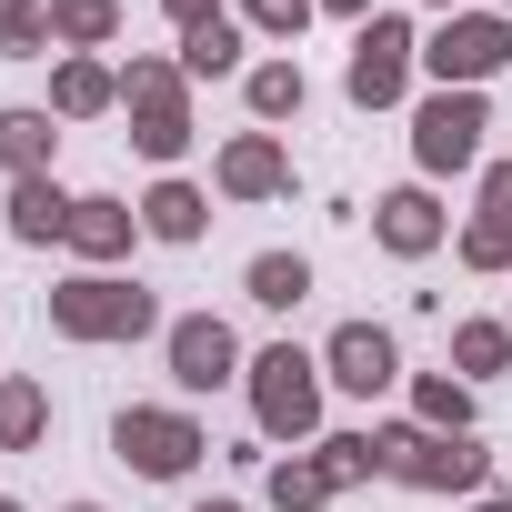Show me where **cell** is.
Instances as JSON below:
<instances>
[{
    "label": "cell",
    "instance_id": "6",
    "mask_svg": "<svg viewBox=\"0 0 512 512\" xmlns=\"http://www.w3.org/2000/svg\"><path fill=\"white\" fill-rule=\"evenodd\" d=\"M502 61H512V31H502V21H452V31L432 41V71H442V81H492Z\"/></svg>",
    "mask_w": 512,
    "mask_h": 512
},
{
    "label": "cell",
    "instance_id": "20",
    "mask_svg": "<svg viewBox=\"0 0 512 512\" xmlns=\"http://www.w3.org/2000/svg\"><path fill=\"white\" fill-rule=\"evenodd\" d=\"M251 111H302V71H292V61L251 71Z\"/></svg>",
    "mask_w": 512,
    "mask_h": 512
},
{
    "label": "cell",
    "instance_id": "5",
    "mask_svg": "<svg viewBox=\"0 0 512 512\" xmlns=\"http://www.w3.org/2000/svg\"><path fill=\"white\" fill-rule=\"evenodd\" d=\"M412 141H422V161H432V171H462V161L482 151V101H472V91H442V101H422Z\"/></svg>",
    "mask_w": 512,
    "mask_h": 512
},
{
    "label": "cell",
    "instance_id": "18",
    "mask_svg": "<svg viewBox=\"0 0 512 512\" xmlns=\"http://www.w3.org/2000/svg\"><path fill=\"white\" fill-rule=\"evenodd\" d=\"M221 181H231V191H282V151H272V141H241V151L221 161Z\"/></svg>",
    "mask_w": 512,
    "mask_h": 512
},
{
    "label": "cell",
    "instance_id": "33",
    "mask_svg": "<svg viewBox=\"0 0 512 512\" xmlns=\"http://www.w3.org/2000/svg\"><path fill=\"white\" fill-rule=\"evenodd\" d=\"M211 512H231V502H211Z\"/></svg>",
    "mask_w": 512,
    "mask_h": 512
},
{
    "label": "cell",
    "instance_id": "28",
    "mask_svg": "<svg viewBox=\"0 0 512 512\" xmlns=\"http://www.w3.org/2000/svg\"><path fill=\"white\" fill-rule=\"evenodd\" d=\"M251 11H262L272 31H302V21H312V0H251Z\"/></svg>",
    "mask_w": 512,
    "mask_h": 512
},
{
    "label": "cell",
    "instance_id": "14",
    "mask_svg": "<svg viewBox=\"0 0 512 512\" xmlns=\"http://www.w3.org/2000/svg\"><path fill=\"white\" fill-rule=\"evenodd\" d=\"M312 292V272L292 262V251H262V262H251V302H272V312H292Z\"/></svg>",
    "mask_w": 512,
    "mask_h": 512
},
{
    "label": "cell",
    "instance_id": "23",
    "mask_svg": "<svg viewBox=\"0 0 512 512\" xmlns=\"http://www.w3.org/2000/svg\"><path fill=\"white\" fill-rule=\"evenodd\" d=\"M31 432H41V392L11 382V392H0V442H31Z\"/></svg>",
    "mask_w": 512,
    "mask_h": 512
},
{
    "label": "cell",
    "instance_id": "31",
    "mask_svg": "<svg viewBox=\"0 0 512 512\" xmlns=\"http://www.w3.org/2000/svg\"><path fill=\"white\" fill-rule=\"evenodd\" d=\"M332 11H362V0H332Z\"/></svg>",
    "mask_w": 512,
    "mask_h": 512
},
{
    "label": "cell",
    "instance_id": "22",
    "mask_svg": "<svg viewBox=\"0 0 512 512\" xmlns=\"http://www.w3.org/2000/svg\"><path fill=\"white\" fill-rule=\"evenodd\" d=\"M51 31H71V41H101V31H111V0H51Z\"/></svg>",
    "mask_w": 512,
    "mask_h": 512
},
{
    "label": "cell",
    "instance_id": "25",
    "mask_svg": "<svg viewBox=\"0 0 512 512\" xmlns=\"http://www.w3.org/2000/svg\"><path fill=\"white\" fill-rule=\"evenodd\" d=\"M101 101H111V71L71 61V71H61V111H101Z\"/></svg>",
    "mask_w": 512,
    "mask_h": 512
},
{
    "label": "cell",
    "instance_id": "12",
    "mask_svg": "<svg viewBox=\"0 0 512 512\" xmlns=\"http://www.w3.org/2000/svg\"><path fill=\"white\" fill-rule=\"evenodd\" d=\"M11 221H21V241H51V231H71V201L31 171V181H21V201H11Z\"/></svg>",
    "mask_w": 512,
    "mask_h": 512
},
{
    "label": "cell",
    "instance_id": "2",
    "mask_svg": "<svg viewBox=\"0 0 512 512\" xmlns=\"http://www.w3.org/2000/svg\"><path fill=\"white\" fill-rule=\"evenodd\" d=\"M51 322H61V332H81V342H121V332H151V292L71 282V292H51Z\"/></svg>",
    "mask_w": 512,
    "mask_h": 512
},
{
    "label": "cell",
    "instance_id": "16",
    "mask_svg": "<svg viewBox=\"0 0 512 512\" xmlns=\"http://www.w3.org/2000/svg\"><path fill=\"white\" fill-rule=\"evenodd\" d=\"M41 151H51V121H41V111H0V161H11L21 181H31Z\"/></svg>",
    "mask_w": 512,
    "mask_h": 512
},
{
    "label": "cell",
    "instance_id": "3",
    "mask_svg": "<svg viewBox=\"0 0 512 512\" xmlns=\"http://www.w3.org/2000/svg\"><path fill=\"white\" fill-rule=\"evenodd\" d=\"M251 402H262V422L272 432H312V412H322V392H312V362L282 342V352H262L251 362Z\"/></svg>",
    "mask_w": 512,
    "mask_h": 512
},
{
    "label": "cell",
    "instance_id": "11",
    "mask_svg": "<svg viewBox=\"0 0 512 512\" xmlns=\"http://www.w3.org/2000/svg\"><path fill=\"white\" fill-rule=\"evenodd\" d=\"M171 372H181L191 392L231 382V332H221V322H181V332H171Z\"/></svg>",
    "mask_w": 512,
    "mask_h": 512
},
{
    "label": "cell",
    "instance_id": "27",
    "mask_svg": "<svg viewBox=\"0 0 512 512\" xmlns=\"http://www.w3.org/2000/svg\"><path fill=\"white\" fill-rule=\"evenodd\" d=\"M422 422H452V432H462V392H452V382H422Z\"/></svg>",
    "mask_w": 512,
    "mask_h": 512
},
{
    "label": "cell",
    "instance_id": "10",
    "mask_svg": "<svg viewBox=\"0 0 512 512\" xmlns=\"http://www.w3.org/2000/svg\"><path fill=\"white\" fill-rule=\"evenodd\" d=\"M131 101H141V151H151V161H171V151L191 141V121H181L171 81H161V71H131Z\"/></svg>",
    "mask_w": 512,
    "mask_h": 512
},
{
    "label": "cell",
    "instance_id": "35",
    "mask_svg": "<svg viewBox=\"0 0 512 512\" xmlns=\"http://www.w3.org/2000/svg\"><path fill=\"white\" fill-rule=\"evenodd\" d=\"M442 11H452V0H442Z\"/></svg>",
    "mask_w": 512,
    "mask_h": 512
},
{
    "label": "cell",
    "instance_id": "24",
    "mask_svg": "<svg viewBox=\"0 0 512 512\" xmlns=\"http://www.w3.org/2000/svg\"><path fill=\"white\" fill-rule=\"evenodd\" d=\"M462 251H472V262H482V272H502V262H512V221H502V211H482Z\"/></svg>",
    "mask_w": 512,
    "mask_h": 512
},
{
    "label": "cell",
    "instance_id": "15",
    "mask_svg": "<svg viewBox=\"0 0 512 512\" xmlns=\"http://www.w3.org/2000/svg\"><path fill=\"white\" fill-rule=\"evenodd\" d=\"M71 241H81V251H121V241H131V211H121V201H71Z\"/></svg>",
    "mask_w": 512,
    "mask_h": 512
},
{
    "label": "cell",
    "instance_id": "21",
    "mask_svg": "<svg viewBox=\"0 0 512 512\" xmlns=\"http://www.w3.org/2000/svg\"><path fill=\"white\" fill-rule=\"evenodd\" d=\"M41 41H51V11L11 0V11H0V51H41Z\"/></svg>",
    "mask_w": 512,
    "mask_h": 512
},
{
    "label": "cell",
    "instance_id": "19",
    "mask_svg": "<svg viewBox=\"0 0 512 512\" xmlns=\"http://www.w3.org/2000/svg\"><path fill=\"white\" fill-rule=\"evenodd\" d=\"M191 71H231L241 61V41H231V21H191V51H181Z\"/></svg>",
    "mask_w": 512,
    "mask_h": 512
},
{
    "label": "cell",
    "instance_id": "32",
    "mask_svg": "<svg viewBox=\"0 0 512 512\" xmlns=\"http://www.w3.org/2000/svg\"><path fill=\"white\" fill-rule=\"evenodd\" d=\"M482 512H512V502H482Z\"/></svg>",
    "mask_w": 512,
    "mask_h": 512
},
{
    "label": "cell",
    "instance_id": "17",
    "mask_svg": "<svg viewBox=\"0 0 512 512\" xmlns=\"http://www.w3.org/2000/svg\"><path fill=\"white\" fill-rule=\"evenodd\" d=\"M141 211H151V231H161V241H191V231H201V191H181V181H161Z\"/></svg>",
    "mask_w": 512,
    "mask_h": 512
},
{
    "label": "cell",
    "instance_id": "34",
    "mask_svg": "<svg viewBox=\"0 0 512 512\" xmlns=\"http://www.w3.org/2000/svg\"><path fill=\"white\" fill-rule=\"evenodd\" d=\"M0 512H11V502H0Z\"/></svg>",
    "mask_w": 512,
    "mask_h": 512
},
{
    "label": "cell",
    "instance_id": "4",
    "mask_svg": "<svg viewBox=\"0 0 512 512\" xmlns=\"http://www.w3.org/2000/svg\"><path fill=\"white\" fill-rule=\"evenodd\" d=\"M121 462H141L151 482H171V472L201 462V432L181 412H121Z\"/></svg>",
    "mask_w": 512,
    "mask_h": 512
},
{
    "label": "cell",
    "instance_id": "13",
    "mask_svg": "<svg viewBox=\"0 0 512 512\" xmlns=\"http://www.w3.org/2000/svg\"><path fill=\"white\" fill-rule=\"evenodd\" d=\"M432 231H442V221H432L422 191H392V201H382V241H392V251H432Z\"/></svg>",
    "mask_w": 512,
    "mask_h": 512
},
{
    "label": "cell",
    "instance_id": "26",
    "mask_svg": "<svg viewBox=\"0 0 512 512\" xmlns=\"http://www.w3.org/2000/svg\"><path fill=\"white\" fill-rule=\"evenodd\" d=\"M502 352H512L502 322H472V332H462V372H502Z\"/></svg>",
    "mask_w": 512,
    "mask_h": 512
},
{
    "label": "cell",
    "instance_id": "29",
    "mask_svg": "<svg viewBox=\"0 0 512 512\" xmlns=\"http://www.w3.org/2000/svg\"><path fill=\"white\" fill-rule=\"evenodd\" d=\"M492 211H502V221H512V161H502V171H492Z\"/></svg>",
    "mask_w": 512,
    "mask_h": 512
},
{
    "label": "cell",
    "instance_id": "7",
    "mask_svg": "<svg viewBox=\"0 0 512 512\" xmlns=\"http://www.w3.org/2000/svg\"><path fill=\"white\" fill-rule=\"evenodd\" d=\"M412 71V31L402 21H362V51H352V101H392Z\"/></svg>",
    "mask_w": 512,
    "mask_h": 512
},
{
    "label": "cell",
    "instance_id": "1",
    "mask_svg": "<svg viewBox=\"0 0 512 512\" xmlns=\"http://www.w3.org/2000/svg\"><path fill=\"white\" fill-rule=\"evenodd\" d=\"M372 462L402 472V482H422V492H472V482H482V452H472L462 432H452V442H432V432H382Z\"/></svg>",
    "mask_w": 512,
    "mask_h": 512
},
{
    "label": "cell",
    "instance_id": "9",
    "mask_svg": "<svg viewBox=\"0 0 512 512\" xmlns=\"http://www.w3.org/2000/svg\"><path fill=\"white\" fill-rule=\"evenodd\" d=\"M332 382H342V392H382V382H392V342H382L372 322H342V332H332Z\"/></svg>",
    "mask_w": 512,
    "mask_h": 512
},
{
    "label": "cell",
    "instance_id": "8",
    "mask_svg": "<svg viewBox=\"0 0 512 512\" xmlns=\"http://www.w3.org/2000/svg\"><path fill=\"white\" fill-rule=\"evenodd\" d=\"M352 472H372V442H322V462H282V472H272V492H282V512H302V502L342 492Z\"/></svg>",
    "mask_w": 512,
    "mask_h": 512
},
{
    "label": "cell",
    "instance_id": "30",
    "mask_svg": "<svg viewBox=\"0 0 512 512\" xmlns=\"http://www.w3.org/2000/svg\"><path fill=\"white\" fill-rule=\"evenodd\" d=\"M171 11H181V21H211V0H171Z\"/></svg>",
    "mask_w": 512,
    "mask_h": 512
}]
</instances>
